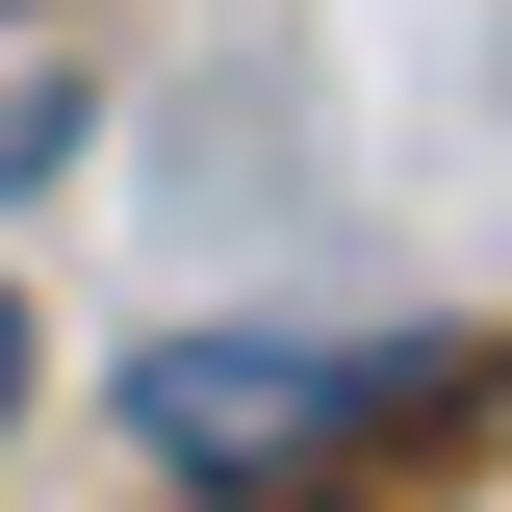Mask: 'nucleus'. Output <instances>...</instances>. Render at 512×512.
<instances>
[{
	"instance_id": "obj_2",
	"label": "nucleus",
	"mask_w": 512,
	"mask_h": 512,
	"mask_svg": "<svg viewBox=\"0 0 512 512\" xmlns=\"http://www.w3.org/2000/svg\"><path fill=\"white\" fill-rule=\"evenodd\" d=\"M0 410H26V308H0Z\"/></svg>"
},
{
	"instance_id": "obj_1",
	"label": "nucleus",
	"mask_w": 512,
	"mask_h": 512,
	"mask_svg": "<svg viewBox=\"0 0 512 512\" xmlns=\"http://www.w3.org/2000/svg\"><path fill=\"white\" fill-rule=\"evenodd\" d=\"M128 436L180 461V487L333 512L359 461L487 436V359H436V333H154V359H128Z\"/></svg>"
}]
</instances>
